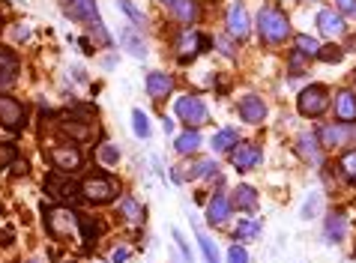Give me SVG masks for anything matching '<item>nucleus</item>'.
<instances>
[{
  "instance_id": "nucleus-1",
  "label": "nucleus",
  "mask_w": 356,
  "mask_h": 263,
  "mask_svg": "<svg viewBox=\"0 0 356 263\" xmlns=\"http://www.w3.org/2000/svg\"><path fill=\"white\" fill-rule=\"evenodd\" d=\"M66 15L72 18V22H84L87 27H90L99 45H111L114 42V39L108 36V31H105L102 18H99L96 0H69V3H66Z\"/></svg>"
},
{
  "instance_id": "nucleus-2",
  "label": "nucleus",
  "mask_w": 356,
  "mask_h": 263,
  "mask_svg": "<svg viewBox=\"0 0 356 263\" xmlns=\"http://www.w3.org/2000/svg\"><path fill=\"white\" fill-rule=\"evenodd\" d=\"M258 33L266 39V42H282V39H288L291 36L288 15L279 12V9H273V6L261 9V15H258Z\"/></svg>"
},
{
  "instance_id": "nucleus-3",
  "label": "nucleus",
  "mask_w": 356,
  "mask_h": 263,
  "mask_svg": "<svg viewBox=\"0 0 356 263\" xmlns=\"http://www.w3.org/2000/svg\"><path fill=\"white\" fill-rule=\"evenodd\" d=\"M296 108H300L302 117H321L330 108V90L323 84H309L296 99Z\"/></svg>"
},
{
  "instance_id": "nucleus-4",
  "label": "nucleus",
  "mask_w": 356,
  "mask_h": 263,
  "mask_svg": "<svg viewBox=\"0 0 356 263\" xmlns=\"http://www.w3.org/2000/svg\"><path fill=\"white\" fill-rule=\"evenodd\" d=\"M45 225H48V233L57 239H66L72 237L75 228H78V216L69 207H48L45 210Z\"/></svg>"
},
{
  "instance_id": "nucleus-5",
  "label": "nucleus",
  "mask_w": 356,
  "mask_h": 263,
  "mask_svg": "<svg viewBox=\"0 0 356 263\" xmlns=\"http://www.w3.org/2000/svg\"><path fill=\"white\" fill-rule=\"evenodd\" d=\"M174 114L180 117L189 129H195V126L210 120V111H207V105L197 99V96H180V99L174 102Z\"/></svg>"
},
{
  "instance_id": "nucleus-6",
  "label": "nucleus",
  "mask_w": 356,
  "mask_h": 263,
  "mask_svg": "<svg viewBox=\"0 0 356 263\" xmlns=\"http://www.w3.org/2000/svg\"><path fill=\"white\" fill-rule=\"evenodd\" d=\"M0 123H3L6 132H22L27 123V111L22 102H15L13 96H0Z\"/></svg>"
},
{
  "instance_id": "nucleus-7",
  "label": "nucleus",
  "mask_w": 356,
  "mask_h": 263,
  "mask_svg": "<svg viewBox=\"0 0 356 263\" xmlns=\"http://www.w3.org/2000/svg\"><path fill=\"white\" fill-rule=\"evenodd\" d=\"M81 198L90 203H108L117 198V186L108 177H87L81 183Z\"/></svg>"
},
{
  "instance_id": "nucleus-8",
  "label": "nucleus",
  "mask_w": 356,
  "mask_h": 263,
  "mask_svg": "<svg viewBox=\"0 0 356 263\" xmlns=\"http://www.w3.org/2000/svg\"><path fill=\"white\" fill-rule=\"evenodd\" d=\"M204 48H210V39H207L204 33L186 31V33L177 36V57H180V63H189V60H195V57L201 54Z\"/></svg>"
},
{
  "instance_id": "nucleus-9",
  "label": "nucleus",
  "mask_w": 356,
  "mask_h": 263,
  "mask_svg": "<svg viewBox=\"0 0 356 263\" xmlns=\"http://www.w3.org/2000/svg\"><path fill=\"white\" fill-rule=\"evenodd\" d=\"M45 192L51 194L54 201H78L81 198V186L72 183L69 177H60V173H48L45 177Z\"/></svg>"
},
{
  "instance_id": "nucleus-10",
  "label": "nucleus",
  "mask_w": 356,
  "mask_h": 263,
  "mask_svg": "<svg viewBox=\"0 0 356 263\" xmlns=\"http://www.w3.org/2000/svg\"><path fill=\"white\" fill-rule=\"evenodd\" d=\"M51 162H54L57 171L69 173V171H78V168H81V164H84V155H81V150H78L75 144H60V147L51 150Z\"/></svg>"
},
{
  "instance_id": "nucleus-11",
  "label": "nucleus",
  "mask_w": 356,
  "mask_h": 263,
  "mask_svg": "<svg viewBox=\"0 0 356 263\" xmlns=\"http://www.w3.org/2000/svg\"><path fill=\"white\" fill-rule=\"evenodd\" d=\"M318 31L323 33V36H344V31H348V24H344V15L339 12V9H321L318 12Z\"/></svg>"
},
{
  "instance_id": "nucleus-12",
  "label": "nucleus",
  "mask_w": 356,
  "mask_h": 263,
  "mask_svg": "<svg viewBox=\"0 0 356 263\" xmlns=\"http://www.w3.org/2000/svg\"><path fill=\"white\" fill-rule=\"evenodd\" d=\"M225 24H227V33H231L234 39H245V36H249V15H245L243 3H234L231 9H227Z\"/></svg>"
},
{
  "instance_id": "nucleus-13",
  "label": "nucleus",
  "mask_w": 356,
  "mask_h": 263,
  "mask_svg": "<svg viewBox=\"0 0 356 263\" xmlns=\"http://www.w3.org/2000/svg\"><path fill=\"white\" fill-rule=\"evenodd\" d=\"M231 162H234V168L236 171H252L254 164L261 162V150L254 147V144H236V147L231 150Z\"/></svg>"
},
{
  "instance_id": "nucleus-14",
  "label": "nucleus",
  "mask_w": 356,
  "mask_h": 263,
  "mask_svg": "<svg viewBox=\"0 0 356 263\" xmlns=\"http://www.w3.org/2000/svg\"><path fill=\"white\" fill-rule=\"evenodd\" d=\"M240 117L245 123H264L266 120V102L261 96H243L240 99Z\"/></svg>"
},
{
  "instance_id": "nucleus-15",
  "label": "nucleus",
  "mask_w": 356,
  "mask_h": 263,
  "mask_svg": "<svg viewBox=\"0 0 356 263\" xmlns=\"http://www.w3.org/2000/svg\"><path fill=\"white\" fill-rule=\"evenodd\" d=\"M174 90V81H171V75H165V72H150L147 75V96L156 102H162L165 96H171Z\"/></svg>"
},
{
  "instance_id": "nucleus-16",
  "label": "nucleus",
  "mask_w": 356,
  "mask_h": 263,
  "mask_svg": "<svg viewBox=\"0 0 356 263\" xmlns=\"http://www.w3.org/2000/svg\"><path fill=\"white\" fill-rule=\"evenodd\" d=\"M318 138L326 150L330 147H341V144H348L353 138V132L348 129V123H341V126H323V129L318 132Z\"/></svg>"
},
{
  "instance_id": "nucleus-17",
  "label": "nucleus",
  "mask_w": 356,
  "mask_h": 263,
  "mask_svg": "<svg viewBox=\"0 0 356 263\" xmlns=\"http://www.w3.org/2000/svg\"><path fill=\"white\" fill-rule=\"evenodd\" d=\"M335 117L341 123H353L356 120V93L353 90H339L335 93Z\"/></svg>"
},
{
  "instance_id": "nucleus-18",
  "label": "nucleus",
  "mask_w": 356,
  "mask_h": 263,
  "mask_svg": "<svg viewBox=\"0 0 356 263\" xmlns=\"http://www.w3.org/2000/svg\"><path fill=\"white\" fill-rule=\"evenodd\" d=\"M231 210H234V203L227 201L225 194H213L210 207H207V221H210V225H225V221L231 219Z\"/></svg>"
},
{
  "instance_id": "nucleus-19",
  "label": "nucleus",
  "mask_w": 356,
  "mask_h": 263,
  "mask_svg": "<svg viewBox=\"0 0 356 263\" xmlns=\"http://www.w3.org/2000/svg\"><path fill=\"white\" fill-rule=\"evenodd\" d=\"M344 233H348V216H344L341 210H332L330 216H326V230H323V237L330 239V242H341Z\"/></svg>"
},
{
  "instance_id": "nucleus-20",
  "label": "nucleus",
  "mask_w": 356,
  "mask_h": 263,
  "mask_svg": "<svg viewBox=\"0 0 356 263\" xmlns=\"http://www.w3.org/2000/svg\"><path fill=\"white\" fill-rule=\"evenodd\" d=\"M18 75V60L13 51H6V48H0V87H9L15 81Z\"/></svg>"
},
{
  "instance_id": "nucleus-21",
  "label": "nucleus",
  "mask_w": 356,
  "mask_h": 263,
  "mask_svg": "<svg viewBox=\"0 0 356 263\" xmlns=\"http://www.w3.org/2000/svg\"><path fill=\"white\" fill-rule=\"evenodd\" d=\"M231 203L240 210H254L258 207V192H254L252 186H236L234 194H231Z\"/></svg>"
},
{
  "instance_id": "nucleus-22",
  "label": "nucleus",
  "mask_w": 356,
  "mask_h": 263,
  "mask_svg": "<svg viewBox=\"0 0 356 263\" xmlns=\"http://www.w3.org/2000/svg\"><path fill=\"white\" fill-rule=\"evenodd\" d=\"M174 18L183 24H195L197 22V3L195 0H174Z\"/></svg>"
},
{
  "instance_id": "nucleus-23",
  "label": "nucleus",
  "mask_w": 356,
  "mask_h": 263,
  "mask_svg": "<svg viewBox=\"0 0 356 263\" xmlns=\"http://www.w3.org/2000/svg\"><path fill=\"white\" fill-rule=\"evenodd\" d=\"M174 147H177V153H183V155H186V153H195L197 147H201V135H197L195 129H186L180 138H177Z\"/></svg>"
},
{
  "instance_id": "nucleus-24",
  "label": "nucleus",
  "mask_w": 356,
  "mask_h": 263,
  "mask_svg": "<svg viewBox=\"0 0 356 263\" xmlns=\"http://www.w3.org/2000/svg\"><path fill=\"white\" fill-rule=\"evenodd\" d=\"M236 144H240V141H236V132H234V129H222V132L213 138V150H216V153H227V150H234Z\"/></svg>"
},
{
  "instance_id": "nucleus-25",
  "label": "nucleus",
  "mask_w": 356,
  "mask_h": 263,
  "mask_svg": "<svg viewBox=\"0 0 356 263\" xmlns=\"http://www.w3.org/2000/svg\"><path fill=\"white\" fill-rule=\"evenodd\" d=\"M78 228H81L84 233V246H90V242H96V237L102 233V225L93 219H87V216H78Z\"/></svg>"
},
{
  "instance_id": "nucleus-26",
  "label": "nucleus",
  "mask_w": 356,
  "mask_h": 263,
  "mask_svg": "<svg viewBox=\"0 0 356 263\" xmlns=\"http://www.w3.org/2000/svg\"><path fill=\"white\" fill-rule=\"evenodd\" d=\"M197 246H201V251H204V257H207V263H219V248L213 246V239L207 237V233L197 228Z\"/></svg>"
},
{
  "instance_id": "nucleus-27",
  "label": "nucleus",
  "mask_w": 356,
  "mask_h": 263,
  "mask_svg": "<svg viewBox=\"0 0 356 263\" xmlns=\"http://www.w3.org/2000/svg\"><path fill=\"white\" fill-rule=\"evenodd\" d=\"M120 42H123L126 48H129V51H132L135 57H144V54H147V45L141 42V39H138V33H135V31H123Z\"/></svg>"
},
{
  "instance_id": "nucleus-28",
  "label": "nucleus",
  "mask_w": 356,
  "mask_h": 263,
  "mask_svg": "<svg viewBox=\"0 0 356 263\" xmlns=\"http://www.w3.org/2000/svg\"><path fill=\"white\" fill-rule=\"evenodd\" d=\"M120 212H123V216L129 219V221H135V225H138V221H141V216H144L141 203H138L135 198H123V203H120Z\"/></svg>"
},
{
  "instance_id": "nucleus-29",
  "label": "nucleus",
  "mask_w": 356,
  "mask_h": 263,
  "mask_svg": "<svg viewBox=\"0 0 356 263\" xmlns=\"http://www.w3.org/2000/svg\"><path fill=\"white\" fill-rule=\"evenodd\" d=\"M339 168L348 180H356V150H348L344 155H339Z\"/></svg>"
},
{
  "instance_id": "nucleus-30",
  "label": "nucleus",
  "mask_w": 356,
  "mask_h": 263,
  "mask_svg": "<svg viewBox=\"0 0 356 263\" xmlns=\"http://www.w3.org/2000/svg\"><path fill=\"white\" fill-rule=\"evenodd\" d=\"M99 162L108 164V168H114V164L120 162V147H114V144H102V147H99Z\"/></svg>"
},
{
  "instance_id": "nucleus-31",
  "label": "nucleus",
  "mask_w": 356,
  "mask_h": 263,
  "mask_svg": "<svg viewBox=\"0 0 356 263\" xmlns=\"http://www.w3.org/2000/svg\"><path fill=\"white\" fill-rule=\"evenodd\" d=\"M132 126H135V135L138 138H150V120H147V117L141 114V108H135L132 111Z\"/></svg>"
},
{
  "instance_id": "nucleus-32",
  "label": "nucleus",
  "mask_w": 356,
  "mask_h": 263,
  "mask_svg": "<svg viewBox=\"0 0 356 263\" xmlns=\"http://www.w3.org/2000/svg\"><path fill=\"white\" fill-rule=\"evenodd\" d=\"M300 153L305 155V159H312V162H321L318 144H314V138H312V135H302V138H300Z\"/></svg>"
},
{
  "instance_id": "nucleus-33",
  "label": "nucleus",
  "mask_w": 356,
  "mask_h": 263,
  "mask_svg": "<svg viewBox=\"0 0 356 263\" xmlns=\"http://www.w3.org/2000/svg\"><path fill=\"white\" fill-rule=\"evenodd\" d=\"M296 51H302V54H321V42L314 36H296Z\"/></svg>"
},
{
  "instance_id": "nucleus-34",
  "label": "nucleus",
  "mask_w": 356,
  "mask_h": 263,
  "mask_svg": "<svg viewBox=\"0 0 356 263\" xmlns=\"http://www.w3.org/2000/svg\"><path fill=\"white\" fill-rule=\"evenodd\" d=\"M258 221H240L234 230V239H252V237H258Z\"/></svg>"
},
{
  "instance_id": "nucleus-35",
  "label": "nucleus",
  "mask_w": 356,
  "mask_h": 263,
  "mask_svg": "<svg viewBox=\"0 0 356 263\" xmlns=\"http://www.w3.org/2000/svg\"><path fill=\"white\" fill-rule=\"evenodd\" d=\"M321 60L323 63H341V57H344V51H341V48L339 45H321Z\"/></svg>"
},
{
  "instance_id": "nucleus-36",
  "label": "nucleus",
  "mask_w": 356,
  "mask_h": 263,
  "mask_svg": "<svg viewBox=\"0 0 356 263\" xmlns=\"http://www.w3.org/2000/svg\"><path fill=\"white\" fill-rule=\"evenodd\" d=\"M207 173H216V162H213V159H207V162H197L195 168L189 171V180H201V177H207Z\"/></svg>"
},
{
  "instance_id": "nucleus-37",
  "label": "nucleus",
  "mask_w": 356,
  "mask_h": 263,
  "mask_svg": "<svg viewBox=\"0 0 356 263\" xmlns=\"http://www.w3.org/2000/svg\"><path fill=\"white\" fill-rule=\"evenodd\" d=\"M117 6H120L135 24H144V12H138V6L132 3V0H117Z\"/></svg>"
},
{
  "instance_id": "nucleus-38",
  "label": "nucleus",
  "mask_w": 356,
  "mask_h": 263,
  "mask_svg": "<svg viewBox=\"0 0 356 263\" xmlns=\"http://www.w3.org/2000/svg\"><path fill=\"white\" fill-rule=\"evenodd\" d=\"M227 263H249V251L234 242V246L227 248Z\"/></svg>"
},
{
  "instance_id": "nucleus-39",
  "label": "nucleus",
  "mask_w": 356,
  "mask_h": 263,
  "mask_svg": "<svg viewBox=\"0 0 356 263\" xmlns=\"http://www.w3.org/2000/svg\"><path fill=\"white\" fill-rule=\"evenodd\" d=\"M335 9L348 18H356V0H335Z\"/></svg>"
},
{
  "instance_id": "nucleus-40",
  "label": "nucleus",
  "mask_w": 356,
  "mask_h": 263,
  "mask_svg": "<svg viewBox=\"0 0 356 263\" xmlns=\"http://www.w3.org/2000/svg\"><path fill=\"white\" fill-rule=\"evenodd\" d=\"M174 239H177V246H180V251H183V257L189 260V263H195V255H192V248H189V242L183 239V233L180 230H174Z\"/></svg>"
},
{
  "instance_id": "nucleus-41",
  "label": "nucleus",
  "mask_w": 356,
  "mask_h": 263,
  "mask_svg": "<svg viewBox=\"0 0 356 263\" xmlns=\"http://www.w3.org/2000/svg\"><path fill=\"white\" fill-rule=\"evenodd\" d=\"M314 212H318V194H312V198L305 201V207H302V219H314Z\"/></svg>"
},
{
  "instance_id": "nucleus-42",
  "label": "nucleus",
  "mask_w": 356,
  "mask_h": 263,
  "mask_svg": "<svg viewBox=\"0 0 356 263\" xmlns=\"http://www.w3.org/2000/svg\"><path fill=\"white\" fill-rule=\"evenodd\" d=\"M126 257H129V248H123V246L111 251V263H126Z\"/></svg>"
},
{
  "instance_id": "nucleus-43",
  "label": "nucleus",
  "mask_w": 356,
  "mask_h": 263,
  "mask_svg": "<svg viewBox=\"0 0 356 263\" xmlns=\"http://www.w3.org/2000/svg\"><path fill=\"white\" fill-rule=\"evenodd\" d=\"M216 48H219V51H225L227 57H234V45L227 42V39H216Z\"/></svg>"
},
{
  "instance_id": "nucleus-44",
  "label": "nucleus",
  "mask_w": 356,
  "mask_h": 263,
  "mask_svg": "<svg viewBox=\"0 0 356 263\" xmlns=\"http://www.w3.org/2000/svg\"><path fill=\"white\" fill-rule=\"evenodd\" d=\"M162 126H165V132H171V129H174V123H171V120H168V117H165V114H162Z\"/></svg>"
},
{
  "instance_id": "nucleus-45",
  "label": "nucleus",
  "mask_w": 356,
  "mask_h": 263,
  "mask_svg": "<svg viewBox=\"0 0 356 263\" xmlns=\"http://www.w3.org/2000/svg\"><path fill=\"white\" fill-rule=\"evenodd\" d=\"M162 3H174V0H162Z\"/></svg>"
}]
</instances>
